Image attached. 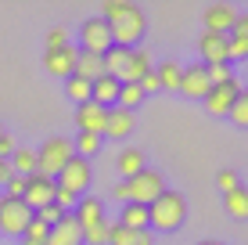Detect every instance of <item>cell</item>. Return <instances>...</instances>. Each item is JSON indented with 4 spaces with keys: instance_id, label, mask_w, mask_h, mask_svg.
I'll return each instance as SVG.
<instances>
[{
    "instance_id": "9c48e42d",
    "label": "cell",
    "mask_w": 248,
    "mask_h": 245,
    "mask_svg": "<svg viewBox=\"0 0 248 245\" xmlns=\"http://www.w3.org/2000/svg\"><path fill=\"white\" fill-rule=\"evenodd\" d=\"M205 22V33H219V36H230L234 33V22H237V11L230 4H209L202 15Z\"/></svg>"
},
{
    "instance_id": "ee69618b",
    "label": "cell",
    "mask_w": 248,
    "mask_h": 245,
    "mask_svg": "<svg viewBox=\"0 0 248 245\" xmlns=\"http://www.w3.org/2000/svg\"><path fill=\"white\" fill-rule=\"evenodd\" d=\"M112 195H115L119 202H126V180H119V184H115V191H112Z\"/></svg>"
},
{
    "instance_id": "8fae6325",
    "label": "cell",
    "mask_w": 248,
    "mask_h": 245,
    "mask_svg": "<svg viewBox=\"0 0 248 245\" xmlns=\"http://www.w3.org/2000/svg\"><path fill=\"white\" fill-rule=\"evenodd\" d=\"M237 94H241V83H237V76H234L230 83H219V87H209V94H205V108H209L212 115H227Z\"/></svg>"
},
{
    "instance_id": "6da1fadb",
    "label": "cell",
    "mask_w": 248,
    "mask_h": 245,
    "mask_svg": "<svg viewBox=\"0 0 248 245\" xmlns=\"http://www.w3.org/2000/svg\"><path fill=\"white\" fill-rule=\"evenodd\" d=\"M101 18L108 22L112 44H119V47H133L144 36V11L137 4H130V0H105Z\"/></svg>"
},
{
    "instance_id": "2e32d148",
    "label": "cell",
    "mask_w": 248,
    "mask_h": 245,
    "mask_svg": "<svg viewBox=\"0 0 248 245\" xmlns=\"http://www.w3.org/2000/svg\"><path fill=\"white\" fill-rule=\"evenodd\" d=\"M72 216L79 227H90V224H101L105 220V202L93 198V195H79V202L72 206Z\"/></svg>"
},
{
    "instance_id": "1f68e13d",
    "label": "cell",
    "mask_w": 248,
    "mask_h": 245,
    "mask_svg": "<svg viewBox=\"0 0 248 245\" xmlns=\"http://www.w3.org/2000/svg\"><path fill=\"white\" fill-rule=\"evenodd\" d=\"M133 242H137V231L123 224H108V245H133Z\"/></svg>"
},
{
    "instance_id": "603a6c76",
    "label": "cell",
    "mask_w": 248,
    "mask_h": 245,
    "mask_svg": "<svg viewBox=\"0 0 248 245\" xmlns=\"http://www.w3.org/2000/svg\"><path fill=\"white\" fill-rule=\"evenodd\" d=\"M119 224L130 227V231H148V206H137V202H126L123 213H119Z\"/></svg>"
},
{
    "instance_id": "7bdbcfd3",
    "label": "cell",
    "mask_w": 248,
    "mask_h": 245,
    "mask_svg": "<svg viewBox=\"0 0 248 245\" xmlns=\"http://www.w3.org/2000/svg\"><path fill=\"white\" fill-rule=\"evenodd\" d=\"M7 177H11V166H7V159H0V184H7Z\"/></svg>"
},
{
    "instance_id": "4fadbf2b",
    "label": "cell",
    "mask_w": 248,
    "mask_h": 245,
    "mask_svg": "<svg viewBox=\"0 0 248 245\" xmlns=\"http://www.w3.org/2000/svg\"><path fill=\"white\" fill-rule=\"evenodd\" d=\"M180 94L184 98H194V101H205V94H209V76H205V65L202 62H194V65H187V69H184Z\"/></svg>"
},
{
    "instance_id": "ffe728a7",
    "label": "cell",
    "mask_w": 248,
    "mask_h": 245,
    "mask_svg": "<svg viewBox=\"0 0 248 245\" xmlns=\"http://www.w3.org/2000/svg\"><path fill=\"white\" fill-rule=\"evenodd\" d=\"M90 101H97L101 108H112L119 101V80H112V76H101V80L90 83Z\"/></svg>"
},
{
    "instance_id": "cb8c5ba5",
    "label": "cell",
    "mask_w": 248,
    "mask_h": 245,
    "mask_svg": "<svg viewBox=\"0 0 248 245\" xmlns=\"http://www.w3.org/2000/svg\"><path fill=\"white\" fill-rule=\"evenodd\" d=\"M158 76V87L162 90H180V76H184V65L180 62H173V58H166V62L155 69Z\"/></svg>"
},
{
    "instance_id": "44dd1931",
    "label": "cell",
    "mask_w": 248,
    "mask_h": 245,
    "mask_svg": "<svg viewBox=\"0 0 248 245\" xmlns=\"http://www.w3.org/2000/svg\"><path fill=\"white\" fill-rule=\"evenodd\" d=\"M7 166H11L15 177H32V173H40V163H36V151H32V148H15L11 159H7Z\"/></svg>"
},
{
    "instance_id": "83f0119b",
    "label": "cell",
    "mask_w": 248,
    "mask_h": 245,
    "mask_svg": "<svg viewBox=\"0 0 248 245\" xmlns=\"http://www.w3.org/2000/svg\"><path fill=\"white\" fill-rule=\"evenodd\" d=\"M101 141H105V137H97V133H79V137L72 141V151L79 159H90V155H97V151H101Z\"/></svg>"
},
{
    "instance_id": "ba28073f",
    "label": "cell",
    "mask_w": 248,
    "mask_h": 245,
    "mask_svg": "<svg viewBox=\"0 0 248 245\" xmlns=\"http://www.w3.org/2000/svg\"><path fill=\"white\" fill-rule=\"evenodd\" d=\"M22 202L32 209V213H36V209H44V206H50V202H54V180L44 177V173L25 177V195H22Z\"/></svg>"
},
{
    "instance_id": "ac0fdd59",
    "label": "cell",
    "mask_w": 248,
    "mask_h": 245,
    "mask_svg": "<svg viewBox=\"0 0 248 245\" xmlns=\"http://www.w3.org/2000/svg\"><path fill=\"white\" fill-rule=\"evenodd\" d=\"M72 76H76V80H87V83L101 80V76H105V62H101V54H87V50H79V54H76Z\"/></svg>"
},
{
    "instance_id": "f6af8a7d",
    "label": "cell",
    "mask_w": 248,
    "mask_h": 245,
    "mask_svg": "<svg viewBox=\"0 0 248 245\" xmlns=\"http://www.w3.org/2000/svg\"><path fill=\"white\" fill-rule=\"evenodd\" d=\"M198 245H223V242H198Z\"/></svg>"
},
{
    "instance_id": "d4e9b609",
    "label": "cell",
    "mask_w": 248,
    "mask_h": 245,
    "mask_svg": "<svg viewBox=\"0 0 248 245\" xmlns=\"http://www.w3.org/2000/svg\"><path fill=\"white\" fill-rule=\"evenodd\" d=\"M223 209L230 216H237V220H248V188L237 184L234 191H227V195H223Z\"/></svg>"
},
{
    "instance_id": "bcb514c9",
    "label": "cell",
    "mask_w": 248,
    "mask_h": 245,
    "mask_svg": "<svg viewBox=\"0 0 248 245\" xmlns=\"http://www.w3.org/2000/svg\"><path fill=\"white\" fill-rule=\"evenodd\" d=\"M0 198H4V195H0Z\"/></svg>"
},
{
    "instance_id": "f546056e",
    "label": "cell",
    "mask_w": 248,
    "mask_h": 245,
    "mask_svg": "<svg viewBox=\"0 0 248 245\" xmlns=\"http://www.w3.org/2000/svg\"><path fill=\"white\" fill-rule=\"evenodd\" d=\"M230 119H234V126H245L248 130V90H241V94L234 98V105H230Z\"/></svg>"
},
{
    "instance_id": "d6a6232c",
    "label": "cell",
    "mask_w": 248,
    "mask_h": 245,
    "mask_svg": "<svg viewBox=\"0 0 248 245\" xmlns=\"http://www.w3.org/2000/svg\"><path fill=\"white\" fill-rule=\"evenodd\" d=\"M83 242H90V245H108V220L83 227Z\"/></svg>"
},
{
    "instance_id": "5b68a950",
    "label": "cell",
    "mask_w": 248,
    "mask_h": 245,
    "mask_svg": "<svg viewBox=\"0 0 248 245\" xmlns=\"http://www.w3.org/2000/svg\"><path fill=\"white\" fill-rule=\"evenodd\" d=\"M29 220H32V209L22 198H0V234H15L18 238Z\"/></svg>"
},
{
    "instance_id": "4316f807",
    "label": "cell",
    "mask_w": 248,
    "mask_h": 245,
    "mask_svg": "<svg viewBox=\"0 0 248 245\" xmlns=\"http://www.w3.org/2000/svg\"><path fill=\"white\" fill-rule=\"evenodd\" d=\"M140 101H144V90L137 87V83H119V101H115L119 108H126V112H133V108L140 105Z\"/></svg>"
},
{
    "instance_id": "8992f818",
    "label": "cell",
    "mask_w": 248,
    "mask_h": 245,
    "mask_svg": "<svg viewBox=\"0 0 248 245\" xmlns=\"http://www.w3.org/2000/svg\"><path fill=\"white\" fill-rule=\"evenodd\" d=\"M108 47H112V33H108L105 18H87L79 25V50H87V54H105Z\"/></svg>"
},
{
    "instance_id": "60d3db41",
    "label": "cell",
    "mask_w": 248,
    "mask_h": 245,
    "mask_svg": "<svg viewBox=\"0 0 248 245\" xmlns=\"http://www.w3.org/2000/svg\"><path fill=\"white\" fill-rule=\"evenodd\" d=\"M230 36H237V40H245V44H248V15H237L234 33H230Z\"/></svg>"
},
{
    "instance_id": "e0dca14e",
    "label": "cell",
    "mask_w": 248,
    "mask_h": 245,
    "mask_svg": "<svg viewBox=\"0 0 248 245\" xmlns=\"http://www.w3.org/2000/svg\"><path fill=\"white\" fill-rule=\"evenodd\" d=\"M130 54H133V47H119L112 44L101 54V62H105V76H112V80L123 83V72H126V65H130Z\"/></svg>"
},
{
    "instance_id": "7c38bea8",
    "label": "cell",
    "mask_w": 248,
    "mask_h": 245,
    "mask_svg": "<svg viewBox=\"0 0 248 245\" xmlns=\"http://www.w3.org/2000/svg\"><path fill=\"white\" fill-rule=\"evenodd\" d=\"M227 44H230V36H219V33H202V40H198L202 65H230Z\"/></svg>"
},
{
    "instance_id": "f1b7e54d",
    "label": "cell",
    "mask_w": 248,
    "mask_h": 245,
    "mask_svg": "<svg viewBox=\"0 0 248 245\" xmlns=\"http://www.w3.org/2000/svg\"><path fill=\"white\" fill-rule=\"evenodd\" d=\"M47 231H50V227H47V224H40L36 216H32L18 238H22V245H47Z\"/></svg>"
},
{
    "instance_id": "4dcf8cb0",
    "label": "cell",
    "mask_w": 248,
    "mask_h": 245,
    "mask_svg": "<svg viewBox=\"0 0 248 245\" xmlns=\"http://www.w3.org/2000/svg\"><path fill=\"white\" fill-rule=\"evenodd\" d=\"M65 94L76 101V105H83V101H90V83L87 80H76V76H68L65 83Z\"/></svg>"
},
{
    "instance_id": "e575fe53",
    "label": "cell",
    "mask_w": 248,
    "mask_h": 245,
    "mask_svg": "<svg viewBox=\"0 0 248 245\" xmlns=\"http://www.w3.org/2000/svg\"><path fill=\"white\" fill-rule=\"evenodd\" d=\"M32 216H36V220H40V224H47V227H54L58 220H62V209H58V206H54V202H50V206H44V209H36V213H32Z\"/></svg>"
},
{
    "instance_id": "9a60e30c",
    "label": "cell",
    "mask_w": 248,
    "mask_h": 245,
    "mask_svg": "<svg viewBox=\"0 0 248 245\" xmlns=\"http://www.w3.org/2000/svg\"><path fill=\"white\" fill-rule=\"evenodd\" d=\"M47 245H83V227L72 213H62V220L47 231Z\"/></svg>"
},
{
    "instance_id": "30bf717a",
    "label": "cell",
    "mask_w": 248,
    "mask_h": 245,
    "mask_svg": "<svg viewBox=\"0 0 248 245\" xmlns=\"http://www.w3.org/2000/svg\"><path fill=\"white\" fill-rule=\"evenodd\" d=\"M76 54H79V47H72V44L54 47V50H47V54H44V69L50 76H58V80H68L72 69H76Z\"/></svg>"
},
{
    "instance_id": "ab89813d",
    "label": "cell",
    "mask_w": 248,
    "mask_h": 245,
    "mask_svg": "<svg viewBox=\"0 0 248 245\" xmlns=\"http://www.w3.org/2000/svg\"><path fill=\"white\" fill-rule=\"evenodd\" d=\"M137 87H140L144 94H155V90H162V87H158V76H155V69H148V72H144L140 80H137Z\"/></svg>"
},
{
    "instance_id": "7a4b0ae2",
    "label": "cell",
    "mask_w": 248,
    "mask_h": 245,
    "mask_svg": "<svg viewBox=\"0 0 248 245\" xmlns=\"http://www.w3.org/2000/svg\"><path fill=\"white\" fill-rule=\"evenodd\" d=\"M184 216H187V198L180 191H162L148 206V227H155V231H176Z\"/></svg>"
},
{
    "instance_id": "836d02e7",
    "label": "cell",
    "mask_w": 248,
    "mask_h": 245,
    "mask_svg": "<svg viewBox=\"0 0 248 245\" xmlns=\"http://www.w3.org/2000/svg\"><path fill=\"white\" fill-rule=\"evenodd\" d=\"M205 76H209V87H219V83H230V80H234L230 65H205Z\"/></svg>"
},
{
    "instance_id": "52a82bcc",
    "label": "cell",
    "mask_w": 248,
    "mask_h": 245,
    "mask_svg": "<svg viewBox=\"0 0 248 245\" xmlns=\"http://www.w3.org/2000/svg\"><path fill=\"white\" fill-rule=\"evenodd\" d=\"M62 188H68L72 195H79V191H87L90 188V159H79V155H72L68 163L62 166V173L54 177Z\"/></svg>"
},
{
    "instance_id": "74e56055",
    "label": "cell",
    "mask_w": 248,
    "mask_h": 245,
    "mask_svg": "<svg viewBox=\"0 0 248 245\" xmlns=\"http://www.w3.org/2000/svg\"><path fill=\"white\" fill-rule=\"evenodd\" d=\"M227 54H230V62H241V58H248V44H245V40H237V36H230Z\"/></svg>"
},
{
    "instance_id": "3957f363",
    "label": "cell",
    "mask_w": 248,
    "mask_h": 245,
    "mask_svg": "<svg viewBox=\"0 0 248 245\" xmlns=\"http://www.w3.org/2000/svg\"><path fill=\"white\" fill-rule=\"evenodd\" d=\"M162 191H166V180H162V173L151 170V166H144L137 177L126 180V202H137V206H151Z\"/></svg>"
},
{
    "instance_id": "d590c367",
    "label": "cell",
    "mask_w": 248,
    "mask_h": 245,
    "mask_svg": "<svg viewBox=\"0 0 248 245\" xmlns=\"http://www.w3.org/2000/svg\"><path fill=\"white\" fill-rule=\"evenodd\" d=\"M65 44H68V29H65V25H54V29L47 33V50L65 47Z\"/></svg>"
},
{
    "instance_id": "8d00e7d4",
    "label": "cell",
    "mask_w": 248,
    "mask_h": 245,
    "mask_svg": "<svg viewBox=\"0 0 248 245\" xmlns=\"http://www.w3.org/2000/svg\"><path fill=\"white\" fill-rule=\"evenodd\" d=\"M4 188H7V195H4V198H22V195H25V177H15V173H11Z\"/></svg>"
},
{
    "instance_id": "d6986e66",
    "label": "cell",
    "mask_w": 248,
    "mask_h": 245,
    "mask_svg": "<svg viewBox=\"0 0 248 245\" xmlns=\"http://www.w3.org/2000/svg\"><path fill=\"white\" fill-rule=\"evenodd\" d=\"M133 130V112H126V108L112 105L108 108V119H105V133L101 137H126V133Z\"/></svg>"
},
{
    "instance_id": "484cf974",
    "label": "cell",
    "mask_w": 248,
    "mask_h": 245,
    "mask_svg": "<svg viewBox=\"0 0 248 245\" xmlns=\"http://www.w3.org/2000/svg\"><path fill=\"white\" fill-rule=\"evenodd\" d=\"M148 69H151L148 50H133V54H130V65H126V72H123V83H137Z\"/></svg>"
},
{
    "instance_id": "f35d334b",
    "label": "cell",
    "mask_w": 248,
    "mask_h": 245,
    "mask_svg": "<svg viewBox=\"0 0 248 245\" xmlns=\"http://www.w3.org/2000/svg\"><path fill=\"white\" fill-rule=\"evenodd\" d=\"M216 184H219V191H223V195H227V191H234V188H237V184H241V180H237V173H234V170H219Z\"/></svg>"
},
{
    "instance_id": "b9f144b4",
    "label": "cell",
    "mask_w": 248,
    "mask_h": 245,
    "mask_svg": "<svg viewBox=\"0 0 248 245\" xmlns=\"http://www.w3.org/2000/svg\"><path fill=\"white\" fill-rule=\"evenodd\" d=\"M155 238H151V231H137V242L133 245H151Z\"/></svg>"
},
{
    "instance_id": "7402d4cb",
    "label": "cell",
    "mask_w": 248,
    "mask_h": 245,
    "mask_svg": "<svg viewBox=\"0 0 248 245\" xmlns=\"http://www.w3.org/2000/svg\"><path fill=\"white\" fill-rule=\"evenodd\" d=\"M144 166H148V159H144L140 148H123V151H119V173H123V180L137 177Z\"/></svg>"
},
{
    "instance_id": "5bb4252c",
    "label": "cell",
    "mask_w": 248,
    "mask_h": 245,
    "mask_svg": "<svg viewBox=\"0 0 248 245\" xmlns=\"http://www.w3.org/2000/svg\"><path fill=\"white\" fill-rule=\"evenodd\" d=\"M105 119H108V108H101L97 101H83L76 108V123H79V133H105Z\"/></svg>"
},
{
    "instance_id": "277c9868",
    "label": "cell",
    "mask_w": 248,
    "mask_h": 245,
    "mask_svg": "<svg viewBox=\"0 0 248 245\" xmlns=\"http://www.w3.org/2000/svg\"><path fill=\"white\" fill-rule=\"evenodd\" d=\"M72 155H76V151H72V141H68V137H47V141H44V148L36 151L40 173L54 180V177L62 173V166H65Z\"/></svg>"
}]
</instances>
